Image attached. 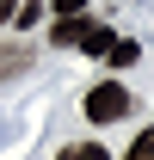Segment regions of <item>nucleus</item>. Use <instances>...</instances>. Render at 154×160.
<instances>
[{
  "mask_svg": "<svg viewBox=\"0 0 154 160\" xmlns=\"http://www.w3.org/2000/svg\"><path fill=\"white\" fill-rule=\"evenodd\" d=\"M37 19H43V6H37V0H25L19 12H13V25H19V31H31V25H37Z\"/></svg>",
  "mask_w": 154,
  "mask_h": 160,
  "instance_id": "nucleus-8",
  "label": "nucleus"
},
{
  "mask_svg": "<svg viewBox=\"0 0 154 160\" xmlns=\"http://www.w3.org/2000/svg\"><path fill=\"white\" fill-rule=\"evenodd\" d=\"M31 43H6V49H0V80H13V74H31Z\"/></svg>",
  "mask_w": 154,
  "mask_h": 160,
  "instance_id": "nucleus-2",
  "label": "nucleus"
},
{
  "mask_svg": "<svg viewBox=\"0 0 154 160\" xmlns=\"http://www.w3.org/2000/svg\"><path fill=\"white\" fill-rule=\"evenodd\" d=\"M123 111H130V86L123 80H99L86 92V123H117Z\"/></svg>",
  "mask_w": 154,
  "mask_h": 160,
  "instance_id": "nucleus-1",
  "label": "nucleus"
},
{
  "mask_svg": "<svg viewBox=\"0 0 154 160\" xmlns=\"http://www.w3.org/2000/svg\"><path fill=\"white\" fill-rule=\"evenodd\" d=\"M13 12H19V6H13V0H0V25H13Z\"/></svg>",
  "mask_w": 154,
  "mask_h": 160,
  "instance_id": "nucleus-10",
  "label": "nucleus"
},
{
  "mask_svg": "<svg viewBox=\"0 0 154 160\" xmlns=\"http://www.w3.org/2000/svg\"><path fill=\"white\" fill-rule=\"evenodd\" d=\"M136 56H142V49H136V43H130V37H117V43H111V49H105V62H111V68H130V62H136Z\"/></svg>",
  "mask_w": 154,
  "mask_h": 160,
  "instance_id": "nucleus-5",
  "label": "nucleus"
},
{
  "mask_svg": "<svg viewBox=\"0 0 154 160\" xmlns=\"http://www.w3.org/2000/svg\"><path fill=\"white\" fill-rule=\"evenodd\" d=\"M123 160H154V129H142V136L130 142V154H123Z\"/></svg>",
  "mask_w": 154,
  "mask_h": 160,
  "instance_id": "nucleus-7",
  "label": "nucleus"
},
{
  "mask_svg": "<svg viewBox=\"0 0 154 160\" xmlns=\"http://www.w3.org/2000/svg\"><path fill=\"white\" fill-rule=\"evenodd\" d=\"M74 12H86V0H56V19H74Z\"/></svg>",
  "mask_w": 154,
  "mask_h": 160,
  "instance_id": "nucleus-9",
  "label": "nucleus"
},
{
  "mask_svg": "<svg viewBox=\"0 0 154 160\" xmlns=\"http://www.w3.org/2000/svg\"><path fill=\"white\" fill-rule=\"evenodd\" d=\"M62 160H111L99 142H74V148H62Z\"/></svg>",
  "mask_w": 154,
  "mask_h": 160,
  "instance_id": "nucleus-6",
  "label": "nucleus"
},
{
  "mask_svg": "<svg viewBox=\"0 0 154 160\" xmlns=\"http://www.w3.org/2000/svg\"><path fill=\"white\" fill-rule=\"evenodd\" d=\"M86 25H93L86 12H74V19H56V31H49V43H56V49H68V43H80V37H86Z\"/></svg>",
  "mask_w": 154,
  "mask_h": 160,
  "instance_id": "nucleus-3",
  "label": "nucleus"
},
{
  "mask_svg": "<svg viewBox=\"0 0 154 160\" xmlns=\"http://www.w3.org/2000/svg\"><path fill=\"white\" fill-rule=\"evenodd\" d=\"M111 43H117V37H111V25H99V19H93V25H86V37H80V49H86V56H105Z\"/></svg>",
  "mask_w": 154,
  "mask_h": 160,
  "instance_id": "nucleus-4",
  "label": "nucleus"
}]
</instances>
